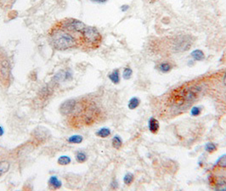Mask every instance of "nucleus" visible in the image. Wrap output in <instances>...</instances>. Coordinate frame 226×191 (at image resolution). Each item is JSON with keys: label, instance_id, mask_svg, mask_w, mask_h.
Instances as JSON below:
<instances>
[{"label": "nucleus", "instance_id": "nucleus-17", "mask_svg": "<svg viewBox=\"0 0 226 191\" xmlns=\"http://www.w3.org/2000/svg\"><path fill=\"white\" fill-rule=\"evenodd\" d=\"M70 163H71V159H70V157L66 156H62L58 159L59 165L66 166V165H68Z\"/></svg>", "mask_w": 226, "mask_h": 191}, {"label": "nucleus", "instance_id": "nucleus-24", "mask_svg": "<svg viewBox=\"0 0 226 191\" xmlns=\"http://www.w3.org/2000/svg\"><path fill=\"white\" fill-rule=\"evenodd\" d=\"M93 1H95V2H99V3H103V2H105L106 0H93Z\"/></svg>", "mask_w": 226, "mask_h": 191}, {"label": "nucleus", "instance_id": "nucleus-23", "mask_svg": "<svg viewBox=\"0 0 226 191\" xmlns=\"http://www.w3.org/2000/svg\"><path fill=\"white\" fill-rule=\"evenodd\" d=\"M3 134H4V130H3V128H2V127H0V137H1Z\"/></svg>", "mask_w": 226, "mask_h": 191}, {"label": "nucleus", "instance_id": "nucleus-12", "mask_svg": "<svg viewBox=\"0 0 226 191\" xmlns=\"http://www.w3.org/2000/svg\"><path fill=\"white\" fill-rule=\"evenodd\" d=\"M139 104H140V99L136 98V97H133L128 102V108L130 110H134V109H136L139 106Z\"/></svg>", "mask_w": 226, "mask_h": 191}, {"label": "nucleus", "instance_id": "nucleus-18", "mask_svg": "<svg viewBox=\"0 0 226 191\" xmlns=\"http://www.w3.org/2000/svg\"><path fill=\"white\" fill-rule=\"evenodd\" d=\"M216 166H218L220 168H226V155L222 156L216 162Z\"/></svg>", "mask_w": 226, "mask_h": 191}, {"label": "nucleus", "instance_id": "nucleus-2", "mask_svg": "<svg viewBox=\"0 0 226 191\" xmlns=\"http://www.w3.org/2000/svg\"><path fill=\"white\" fill-rule=\"evenodd\" d=\"M69 116V127L78 129L93 124L99 116V110L93 101L82 98L80 101L76 100L74 109Z\"/></svg>", "mask_w": 226, "mask_h": 191}, {"label": "nucleus", "instance_id": "nucleus-20", "mask_svg": "<svg viewBox=\"0 0 226 191\" xmlns=\"http://www.w3.org/2000/svg\"><path fill=\"white\" fill-rule=\"evenodd\" d=\"M132 74H133V71L131 68H129V67H126L124 71H123V78L124 79H126V80H128V79H130L131 78V76H132Z\"/></svg>", "mask_w": 226, "mask_h": 191}, {"label": "nucleus", "instance_id": "nucleus-15", "mask_svg": "<svg viewBox=\"0 0 226 191\" xmlns=\"http://www.w3.org/2000/svg\"><path fill=\"white\" fill-rule=\"evenodd\" d=\"M133 180H134V176H133V174L128 173H127L125 176H124L123 182H124V184H125L126 185L129 186L132 184V183L133 182Z\"/></svg>", "mask_w": 226, "mask_h": 191}, {"label": "nucleus", "instance_id": "nucleus-3", "mask_svg": "<svg viewBox=\"0 0 226 191\" xmlns=\"http://www.w3.org/2000/svg\"><path fill=\"white\" fill-rule=\"evenodd\" d=\"M11 83V65L9 59L0 51V86L8 87Z\"/></svg>", "mask_w": 226, "mask_h": 191}, {"label": "nucleus", "instance_id": "nucleus-6", "mask_svg": "<svg viewBox=\"0 0 226 191\" xmlns=\"http://www.w3.org/2000/svg\"><path fill=\"white\" fill-rule=\"evenodd\" d=\"M148 126H149V129L152 133H157L159 130V122L157 121L156 118L154 117H151L149 120V123H148Z\"/></svg>", "mask_w": 226, "mask_h": 191}, {"label": "nucleus", "instance_id": "nucleus-4", "mask_svg": "<svg viewBox=\"0 0 226 191\" xmlns=\"http://www.w3.org/2000/svg\"><path fill=\"white\" fill-rule=\"evenodd\" d=\"M75 104L76 100H74V99H70V100L66 101V102L61 104V106L60 107V113H61L62 115H64V116H69L70 114L72 112L73 109H74Z\"/></svg>", "mask_w": 226, "mask_h": 191}, {"label": "nucleus", "instance_id": "nucleus-13", "mask_svg": "<svg viewBox=\"0 0 226 191\" xmlns=\"http://www.w3.org/2000/svg\"><path fill=\"white\" fill-rule=\"evenodd\" d=\"M82 141V137L81 135H73L67 139V142L69 144H80Z\"/></svg>", "mask_w": 226, "mask_h": 191}, {"label": "nucleus", "instance_id": "nucleus-8", "mask_svg": "<svg viewBox=\"0 0 226 191\" xmlns=\"http://www.w3.org/2000/svg\"><path fill=\"white\" fill-rule=\"evenodd\" d=\"M191 56L194 58V60H196L197 61H201L205 59V54L204 53L200 50V49H196L191 53Z\"/></svg>", "mask_w": 226, "mask_h": 191}, {"label": "nucleus", "instance_id": "nucleus-1", "mask_svg": "<svg viewBox=\"0 0 226 191\" xmlns=\"http://www.w3.org/2000/svg\"><path fill=\"white\" fill-rule=\"evenodd\" d=\"M48 40L60 51L71 48L93 50L101 44L102 36L93 26L73 18H66L56 21L49 30Z\"/></svg>", "mask_w": 226, "mask_h": 191}, {"label": "nucleus", "instance_id": "nucleus-9", "mask_svg": "<svg viewBox=\"0 0 226 191\" xmlns=\"http://www.w3.org/2000/svg\"><path fill=\"white\" fill-rule=\"evenodd\" d=\"M88 160L87 155L83 151H77L76 153V161L78 163H83Z\"/></svg>", "mask_w": 226, "mask_h": 191}, {"label": "nucleus", "instance_id": "nucleus-19", "mask_svg": "<svg viewBox=\"0 0 226 191\" xmlns=\"http://www.w3.org/2000/svg\"><path fill=\"white\" fill-rule=\"evenodd\" d=\"M205 149H206V151H208V153H213L217 151V146L213 143L208 142L205 146Z\"/></svg>", "mask_w": 226, "mask_h": 191}, {"label": "nucleus", "instance_id": "nucleus-22", "mask_svg": "<svg viewBox=\"0 0 226 191\" xmlns=\"http://www.w3.org/2000/svg\"><path fill=\"white\" fill-rule=\"evenodd\" d=\"M121 9H122V11L125 12V11H127L128 9H129V6L128 5H123V6H122V8H121Z\"/></svg>", "mask_w": 226, "mask_h": 191}, {"label": "nucleus", "instance_id": "nucleus-14", "mask_svg": "<svg viewBox=\"0 0 226 191\" xmlns=\"http://www.w3.org/2000/svg\"><path fill=\"white\" fill-rule=\"evenodd\" d=\"M9 168H10L9 162H5V161H0V177L5 173L9 170Z\"/></svg>", "mask_w": 226, "mask_h": 191}, {"label": "nucleus", "instance_id": "nucleus-10", "mask_svg": "<svg viewBox=\"0 0 226 191\" xmlns=\"http://www.w3.org/2000/svg\"><path fill=\"white\" fill-rule=\"evenodd\" d=\"M109 78L110 79V81L112 82L113 83L117 84L120 82V76H119V71L118 70H115L113 71L110 75H109Z\"/></svg>", "mask_w": 226, "mask_h": 191}, {"label": "nucleus", "instance_id": "nucleus-16", "mask_svg": "<svg viewBox=\"0 0 226 191\" xmlns=\"http://www.w3.org/2000/svg\"><path fill=\"white\" fill-rule=\"evenodd\" d=\"M159 70L163 73H167V72L170 71L172 70V65L168 62H164V63H162L159 65Z\"/></svg>", "mask_w": 226, "mask_h": 191}, {"label": "nucleus", "instance_id": "nucleus-7", "mask_svg": "<svg viewBox=\"0 0 226 191\" xmlns=\"http://www.w3.org/2000/svg\"><path fill=\"white\" fill-rule=\"evenodd\" d=\"M110 135V130L107 127H102L96 132V136L99 138H107Z\"/></svg>", "mask_w": 226, "mask_h": 191}, {"label": "nucleus", "instance_id": "nucleus-21", "mask_svg": "<svg viewBox=\"0 0 226 191\" xmlns=\"http://www.w3.org/2000/svg\"><path fill=\"white\" fill-rule=\"evenodd\" d=\"M191 115L193 116H197L201 114V109L199 107H193L191 111Z\"/></svg>", "mask_w": 226, "mask_h": 191}, {"label": "nucleus", "instance_id": "nucleus-5", "mask_svg": "<svg viewBox=\"0 0 226 191\" xmlns=\"http://www.w3.org/2000/svg\"><path fill=\"white\" fill-rule=\"evenodd\" d=\"M49 187L51 190H59L61 187V182L56 176H52L49 180Z\"/></svg>", "mask_w": 226, "mask_h": 191}, {"label": "nucleus", "instance_id": "nucleus-11", "mask_svg": "<svg viewBox=\"0 0 226 191\" xmlns=\"http://www.w3.org/2000/svg\"><path fill=\"white\" fill-rule=\"evenodd\" d=\"M112 146H113V148H115L116 150H119V149L122 148V140L118 135H116V136L112 139Z\"/></svg>", "mask_w": 226, "mask_h": 191}]
</instances>
